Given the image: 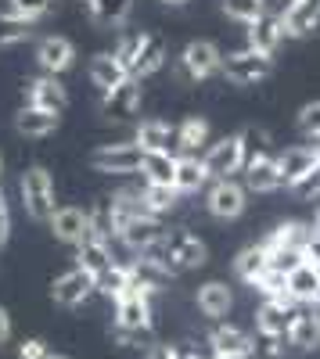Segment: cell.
I'll list each match as a JSON object with an SVG mask.
<instances>
[{"mask_svg":"<svg viewBox=\"0 0 320 359\" xmlns=\"http://www.w3.org/2000/svg\"><path fill=\"white\" fill-rule=\"evenodd\" d=\"M180 359H201V355H194V352H180Z\"/></svg>","mask_w":320,"mask_h":359,"instance_id":"6f0895ef","label":"cell"},{"mask_svg":"<svg viewBox=\"0 0 320 359\" xmlns=\"http://www.w3.org/2000/svg\"><path fill=\"white\" fill-rule=\"evenodd\" d=\"M25 97H29V104L47 108V111H58V115L69 108V90H65L62 76H51V72L29 79V83H25Z\"/></svg>","mask_w":320,"mask_h":359,"instance_id":"9a60e30c","label":"cell"},{"mask_svg":"<svg viewBox=\"0 0 320 359\" xmlns=\"http://www.w3.org/2000/svg\"><path fill=\"white\" fill-rule=\"evenodd\" d=\"M277 162H281V180H284V187H292V191L316 169V155H313L309 144H292V147H284V151H277Z\"/></svg>","mask_w":320,"mask_h":359,"instance_id":"ac0fdd59","label":"cell"},{"mask_svg":"<svg viewBox=\"0 0 320 359\" xmlns=\"http://www.w3.org/2000/svg\"><path fill=\"white\" fill-rule=\"evenodd\" d=\"M58 123H62V115L47 111V108H36V104H25V108L15 115V130H18L22 137H33V140L51 137V133L58 130Z\"/></svg>","mask_w":320,"mask_h":359,"instance_id":"484cf974","label":"cell"},{"mask_svg":"<svg viewBox=\"0 0 320 359\" xmlns=\"http://www.w3.org/2000/svg\"><path fill=\"white\" fill-rule=\"evenodd\" d=\"M295 194L306 198V201H320V162H316V169L302 180V184L295 187Z\"/></svg>","mask_w":320,"mask_h":359,"instance_id":"f6af8a7d","label":"cell"},{"mask_svg":"<svg viewBox=\"0 0 320 359\" xmlns=\"http://www.w3.org/2000/svg\"><path fill=\"white\" fill-rule=\"evenodd\" d=\"M295 298H263V306L255 309V331L270 334V338H284L288 323L295 316Z\"/></svg>","mask_w":320,"mask_h":359,"instance_id":"4fadbf2b","label":"cell"},{"mask_svg":"<svg viewBox=\"0 0 320 359\" xmlns=\"http://www.w3.org/2000/svg\"><path fill=\"white\" fill-rule=\"evenodd\" d=\"M36 65L51 76H62L76 65V43L69 36H44L36 43Z\"/></svg>","mask_w":320,"mask_h":359,"instance_id":"e0dca14e","label":"cell"},{"mask_svg":"<svg viewBox=\"0 0 320 359\" xmlns=\"http://www.w3.org/2000/svg\"><path fill=\"white\" fill-rule=\"evenodd\" d=\"M309 147H313V155H316V162H320V137H309Z\"/></svg>","mask_w":320,"mask_h":359,"instance_id":"f5cc1de1","label":"cell"},{"mask_svg":"<svg viewBox=\"0 0 320 359\" xmlns=\"http://www.w3.org/2000/svg\"><path fill=\"white\" fill-rule=\"evenodd\" d=\"M288 294L295 298V302H316V294H320V273L309 266V262H302L299 269H292L288 273Z\"/></svg>","mask_w":320,"mask_h":359,"instance_id":"836d02e7","label":"cell"},{"mask_svg":"<svg viewBox=\"0 0 320 359\" xmlns=\"http://www.w3.org/2000/svg\"><path fill=\"white\" fill-rule=\"evenodd\" d=\"M140 162H144V147L137 140L101 144L91 155V165L105 176H133V172H140Z\"/></svg>","mask_w":320,"mask_h":359,"instance_id":"5b68a950","label":"cell"},{"mask_svg":"<svg viewBox=\"0 0 320 359\" xmlns=\"http://www.w3.org/2000/svg\"><path fill=\"white\" fill-rule=\"evenodd\" d=\"M213 184V172L206 165L201 155H177V180H173V187L180 194H198Z\"/></svg>","mask_w":320,"mask_h":359,"instance_id":"ffe728a7","label":"cell"},{"mask_svg":"<svg viewBox=\"0 0 320 359\" xmlns=\"http://www.w3.org/2000/svg\"><path fill=\"white\" fill-rule=\"evenodd\" d=\"M140 101H144V86L137 76H126L119 86H112L108 94H101V111L108 118H133L140 111Z\"/></svg>","mask_w":320,"mask_h":359,"instance_id":"7c38bea8","label":"cell"},{"mask_svg":"<svg viewBox=\"0 0 320 359\" xmlns=\"http://www.w3.org/2000/svg\"><path fill=\"white\" fill-rule=\"evenodd\" d=\"M18 194H22V205L29 219L36 223H51V216L58 212L54 205V176L44 169V165H29L18 180Z\"/></svg>","mask_w":320,"mask_h":359,"instance_id":"7a4b0ae2","label":"cell"},{"mask_svg":"<svg viewBox=\"0 0 320 359\" xmlns=\"http://www.w3.org/2000/svg\"><path fill=\"white\" fill-rule=\"evenodd\" d=\"M252 287L263 294V298H292V294H288V273H281V269H274V266Z\"/></svg>","mask_w":320,"mask_h":359,"instance_id":"f35d334b","label":"cell"},{"mask_svg":"<svg viewBox=\"0 0 320 359\" xmlns=\"http://www.w3.org/2000/svg\"><path fill=\"white\" fill-rule=\"evenodd\" d=\"M313 233V223H302V219H284L277 223L267 237H263V248L267 252H281V248H302Z\"/></svg>","mask_w":320,"mask_h":359,"instance_id":"4316f807","label":"cell"},{"mask_svg":"<svg viewBox=\"0 0 320 359\" xmlns=\"http://www.w3.org/2000/svg\"><path fill=\"white\" fill-rule=\"evenodd\" d=\"M201 158H206L213 180H227V176H238L248 162L245 155V144H241V133H230V137H220L213 140L206 151H201Z\"/></svg>","mask_w":320,"mask_h":359,"instance_id":"ba28073f","label":"cell"},{"mask_svg":"<svg viewBox=\"0 0 320 359\" xmlns=\"http://www.w3.org/2000/svg\"><path fill=\"white\" fill-rule=\"evenodd\" d=\"M166 62H169L166 43H162L155 33H148V36H144L140 54H137V62H133V76H137V79H148V76H155V72H159Z\"/></svg>","mask_w":320,"mask_h":359,"instance_id":"d6a6232c","label":"cell"},{"mask_svg":"<svg viewBox=\"0 0 320 359\" xmlns=\"http://www.w3.org/2000/svg\"><path fill=\"white\" fill-rule=\"evenodd\" d=\"M223 57L227 54L220 50V43H213V40H191L180 50V57H177V72L184 79L206 83V79H213V76L223 72Z\"/></svg>","mask_w":320,"mask_h":359,"instance_id":"277c9868","label":"cell"},{"mask_svg":"<svg viewBox=\"0 0 320 359\" xmlns=\"http://www.w3.org/2000/svg\"><path fill=\"white\" fill-rule=\"evenodd\" d=\"M241 184L248 187V194H274L284 187V180H281V162L274 151H259L245 162L241 169Z\"/></svg>","mask_w":320,"mask_h":359,"instance_id":"9c48e42d","label":"cell"},{"mask_svg":"<svg viewBox=\"0 0 320 359\" xmlns=\"http://www.w3.org/2000/svg\"><path fill=\"white\" fill-rule=\"evenodd\" d=\"M220 8H223V15H230V18H238V22L248 25L259 15L270 11V0H220Z\"/></svg>","mask_w":320,"mask_h":359,"instance_id":"74e56055","label":"cell"},{"mask_svg":"<svg viewBox=\"0 0 320 359\" xmlns=\"http://www.w3.org/2000/svg\"><path fill=\"white\" fill-rule=\"evenodd\" d=\"M47 359H69V355H47Z\"/></svg>","mask_w":320,"mask_h":359,"instance_id":"91938a15","label":"cell"},{"mask_svg":"<svg viewBox=\"0 0 320 359\" xmlns=\"http://www.w3.org/2000/svg\"><path fill=\"white\" fill-rule=\"evenodd\" d=\"M213 144V126L201 115H187L177 126V155H198Z\"/></svg>","mask_w":320,"mask_h":359,"instance_id":"d4e9b609","label":"cell"},{"mask_svg":"<svg viewBox=\"0 0 320 359\" xmlns=\"http://www.w3.org/2000/svg\"><path fill=\"white\" fill-rule=\"evenodd\" d=\"M284 40H288V29H284L277 11H267V15H259L255 22L245 25V43L255 47V50H263V54H277V47Z\"/></svg>","mask_w":320,"mask_h":359,"instance_id":"5bb4252c","label":"cell"},{"mask_svg":"<svg viewBox=\"0 0 320 359\" xmlns=\"http://www.w3.org/2000/svg\"><path fill=\"white\" fill-rule=\"evenodd\" d=\"M241 144H245V155L252 158V155H259V151H267L270 133H267V130H255V126H248V130H241Z\"/></svg>","mask_w":320,"mask_h":359,"instance_id":"ee69618b","label":"cell"},{"mask_svg":"<svg viewBox=\"0 0 320 359\" xmlns=\"http://www.w3.org/2000/svg\"><path fill=\"white\" fill-rule=\"evenodd\" d=\"M295 126H299V133H306V137H320V97H316V101H306V104L299 108Z\"/></svg>","mask_w":320,"mask_h":359,"instance_id":"60d3db41","label":"cell"},{"mask_svg":"<svg viewBox=\"0 0 320 359\" xmlns=\"http://www.w3.org/2000/svg\"><path fill=\"white\" fill-rule=\"evenodd\" d=\"M47 355H51L47 341H40V338H29V341L18 345V359H47Z\"/></svg>","mask_w":320,"mask_h":359,"instance_id":"7dc6e473","label":"cell"},{"mask_svg":"<svg viewBox=\"0 0 320 359\" xmlns=\"http://www.w3.org/2000/svg\"><path fill=\"white\" fill-rule=\"evenodd\" d=\"M94 291H98V277H94V273H86L83 266L69 269V273H62V277L51 284V298H54L58 306H65V309L83 306Z\"/></svg>","mask_w":320,"mask_h":359,"instance_id":"30bf717a","label":"cell"},{"mask_svg":"<svg viewBox=\"0 0 320 359\" xmlns=\"http://www.w3.org/2000/svg\"><path fill=\"white\" fill-rule=\"evenodd\" d=\"M8 8H11L15 15L29 18V22H40V18L54 8V0H8Z\"/></svg>","mask_w":320,"mask_h":359,"instance_id":"b9f144b4","label":"cell"},{"mask_svg":"<svg viewBox=\"0 0 320 359\" xmlns=\"http://www.w3.org/2000/svg\"><path fill=\"white\" fill-rule=\"evenodd\" d=\"M284 338H288V345L299 348V352L316 348L320 345V309H295Z\"/></svg>","mask_w":320,"mask_h":359,"instance_id":"7402d4cb","label":"cell"},{"mask_svg":"<svg viewBox=\"0 0 320 359\" xmlns=\"http://www.w3.org/2000/svg\"><path fill=\"white\" fill-rule=\"evenodd\" d=\"M115 327L123 331H152V294L144 291H130L115 302Z\"/></svg>","mask_w":320,"mask_h":359,"instance_id":"2e32d148","label":"cell"},{"mask_svg":"<svg viewBox=\"0 0 320 359\" xmlns=\"http://www.w3.org/2000/svg\"><path fill=\"white\" fill-rule=\"evenodd\" d=\"M86 76H91V83L101 90V94H108L112 86H119L130 72H126V65L115 57V50H101V54H94L91 57V65H86Z\"/></svg>","mask_w":320,"mask_h":359,"instance_id":"cb8c5ba5","label":"cell"},{"mask_svg":"<svg viewBox=\"0 0 320 359\" xmlns=\"http://www.w3.org/2000/svg\"><path fill=\"white\" fill-rule=\"evenodd\" d=\"M270 11L281 15L288 40H306L320 29V0H270Z\"/></svg>","mask_w":320,"mask_h":359,"instance_id":"52a82bcc","label":"cell"},{"mask_svg":"<svg viewBox=\"0 0 320 359\" xmlns=\"http://www.w3.org/2000/svg\"><path fill=\"white\" fill-rule=\"evenodd\" d=\"M140 176H144V184L173 187V180H177V151H144Z\"/></svg>","mask_w":320,"mask_h":359,"instance_id":"f546056e","label":"cell"},{"mask_svg":"<svg viewBox=\"0 0 320 359\" xmlns=\"http://www.w3.org/2000/svg\"><path fill=\"white\" fill-rule=\"evenodd\" d=\"M98 291H101L105 298H112V302H119L123 294H130V291H133V273H130V266L115 262L112 269H105V273L98 277Z\"/></svg>","mask_w":320,"mask_h":359,"instance_id":"e575fe53","label":"cell"},{"mask_svg":"<svg viewBox=\"0 0 320 359\" xmlns=\"http://www.w3.org/2000/svg\"><path fill=\"white\" fill-rule=\"evenodd\" d=\"M51 233L58 237L62 245H83L91 237V208H76V205H62L58 212L51 216Z\"/></svg>","mask_w":320,"mask_h":359,"instance_id":"8fae6325","label":"cell"},{"mask_svg":"<svg viewBox=\"0 0 320 359\" xmlns=\"http://www.w3.org/2000/svg\"><path fill=\"white\" fill-rule=\"evenodd\" d=\"M33 25H36V22L15 15L11 8L0 11V47H18V43H25L29 36H33Z\"/></svg>","mask_w":320,"mask_h":359,"instance_id":"8d00e7d4","label":"cell"},{"mask_svg":"<svg viewBox=\"0 0 320 359\" xmlns=\"http://www.w3.org/2000/svg\"><path fill=\"white\" fill-rule=\"evenodd\" d=\"M133 140L144 151H177V126L166 118H144L133 130Z\"/></svg>","mask_w":320,"mask_h":359,"instance_id":"44dd1931","label":"cell"},{"mask_svg":"<svg viewBox=\"0 0 320 359\" xmlns=\"http://www.w3.org/2000/svg\"><path fill=\"white\" fill-rule=\"evenodd\" d=\"M166 8H184V4H191V0H162Z\"/></svg>","mask_w":320,"mask_h":359,"instance_id":"db71d44e","label":"cell"},{"mask_svg":"<svg viewBox=\"0 0 320 359\" xmlns=\"http://www.w3.org/2000/svg\"><path fill=\"white\" fill-rule=\"evenodd\" d=\"M76 266H83L86 273H94V277H101L105 269H112L115 259H112V248H108L105 237H86L83 245H76Z\"/></svg>","mask_w":320,"mask_h":359,"instance_id":"83f0119b","label":"cell"},{"mask_svg":"<svg viewBox=\"0 0 320 359\" xmlns=\"http://www.w3.org/2000/svg\"><path fill=\"white\" fill-rule=\"evenodd\" d=\"M162 233H166V230H162V219H159V216H152V212H144V216H137V219L123 223L115 237H119V241H123L130 252H144V248H152Z\"/></svg>","mask_w":320,"mask_h":359,"instance_id":"d6986e66","label":"cell"},{"mask_svg":"<svg viewBox=\"0 0 320 359\" xmlns=\"http://www.w3.org/2000/svg\"><path fill=\"white\" fill-rule=\"evenodd\" d=\"M112 334H115V341H119V345H137L144 338H152V331H123V327H112Z\"/></svg>","mask_w":320,"mask_h":359,"instance_id":"c3c4849f","label":"cell"},{"mask_svg":"<svg viewBox=\"0 0 320 359\" xmlns=\"http://www.w3.org/2000/svg\"><path fill=\"white\" fill-rule=\"evenodd\" d=\"M137 255H144V259H152L155 266H162L169 277H180V273H187V269H198V266L209 262L206 241L194 237L191 230H169V233L159 237L152 248H144Z\"/></svg>","mask_w":320,"mask_h":359,"instance_id":"6da1fadb","label":"cell"},{"mask_svg":"<svg viewBox=\"0 0 320 359\" xmlns=\"http://www.w3.org/2000/svg\"><path fill=\"white\" fill-rule=\"evenodd\" d=\"M140 194H144V205H148V212L159 216V219L180 205V191H177V187H166V184H144Z\"/></svg>","mask_w":320,"mask_h":359,"instance_id":"d590c367","label":"cell"},{"mask_svg":"<svg viewBox=\"0 0 320 359\" xmlns=\"http://www.w3.org/2000/svg\"><path fill=\"white\" fill-rule=\"evenodd\" d=\"M79 8L91 15L94 25L119 29V25H126L130 15H133V0H79Z\"/></svg>","mask_w":320,"mask_h":359,"instance_id":"603a6c76","label":"cell"},{"mask_svg":"<svg viewBox=\"0 0 320 359\" xmlns=\"http://www.w3.org/2000/svg\"><path fill=\"white\" fill-rule=\"evenodd\" d=\"M313 306H316V309H320V294H316V302H313Z\"/></svg>","mask_w":320,"mask_h":359,"instance_id":"94428289","label":"cell"},{"mask_svg":"<svg viewBox=\"0 0 320 359\" xmlns=\"http://www.w3.org/2000/svg\"><path fill=\"white\" fill-rule=\"evenodd\" d=\"M0 176H4V155H0Z\"/></svg>","mask_w":320,"mask_h":359,"instance_id":"680465c9","label":"cell"},{"mask_svg":"<svg viewBox=\"0 0 320 359\" xmlns=\"http://www.w3.org/2000/svg\"><path fill=\"white\" fill-rule=\"evenodd\" d=\"M223 76L234 83V86H255L274 76V54H263L255 47H238L223 57Z\"/></svg>","mask_w":320,"mask_h":359,"instance_id":"3957f363","label":"cell"},{"mask_svg":"<svg viewBox=\"0 0 320 359\" xmlns=\"http://www.w3.org/2000/svg\"><path fill=\"white\" fill-rule=\"evenodd\" d=\"M206 208L209 216L216 219H238L245 208H248V187L241 184V180L227 176V180H213V184L206 187Z\"/></svg>","mask_w":320,"mask_h":359,"instance_id":"8992f818","label":"cell"},{"mask_svg":"<svg viewBox=\"0 0 320 359\" xmlns=\"http://www.w3.org/2000/svg\"><path fill=\"white\" fill-rule=\"evenodd\" d=\"M144 36L148 33H126L123 40H119V47H115V57L126 65V72L133 76V62H137V54H140V47H144Z\"/></svg>","mask_w":320,"mask_h":359,"instance_id":"ab89813d","label":"cell"},{"mask_svg":"<svg viewBox=\"0 0 320 359\" xmlns=\"http://www.w3.org/2000/svg\"><path fill=\"white\" fill-rule=\"evenodd\" d=\"M148 359H180V352L173 345H155V348H148Z\"/></svg>","mask_w":320,"mask_h":359,"instance_id":"f907efd6","label":"cell"},{"mask_svg":"<svg viewBox=\"0 0 320 359\" xmlns=\"http://www.w3.org/2000/svg\"><path fill=\"white\" fill-rule=\"evenodd\" d=\"M313 230L320 233V205H316V212H313Z\"/></svg>","mask_w":320,"mask_h":359,"instance_id":"11a10c76","label":"cell"},{"mask_svg":"<svg viewBox=\"0 0 320 359\" xmlns=\"http://www.w3.org/2000/svg\"><path fill=\"white\" fill-rule=\"evenodd\" d=\"M252 341L255 338L248 331H241V327H234V323H223V327H216V331L209 334L213 352H223V355H248Z\"/></svg>","mask_w":320,"mask_h":359,"instance_id":"1f68e13d","label":"cell"},{"mask_svg":"<svg viewBox=\"0 0 320 359\" xmlns=\"http://www.w3.org/2000/svg\"><path fill=\"white\" fill-rule=\"evenodd\" d=\"M302 255H306V262H309V266H316V262H320V233H316V230L309 233V241L302 245Z\"/></svg>","mask_w":320,"mask_h":359,"instance_id":"681fc988","label":"cell"},{"mask_svg":"<svg viewBox=\"0 0 320 359\" xmlns=\"http://www.w3.org/2000/svg\"><path fill=\"white\" fill-rule=\"evenodd\" d=\"M213 359H248V355H223V352H213Z\"/></svg>","mask_w":320,"mask_h":359,"instance_id":"9f6ffc18","label":"cell"},{"mask_svg":"<svg viewBox=\"0 0 320 359\" xmlns=\"http://www.w3.org/2000/svg\"><path fill=\"white\" fill-rule=\"evenodd\" d=\"M248 359H284V345H281V338H270V334H255Z\"/></svg>","mask_w":320,"mask_h":359,"instance_id":"7bdbcfd3","label":"cell"},{"mask_svg":"<svg viewBox=\"0 0 320 359\" xmlns=\"http://www.w3.org/2000/svg\"><path fill=\"white\" fill-rule=\"evenodd\" d=\"M8 237H11V205H8L4 187H0V248L8 245Z\"/></svg>","mask_w":320,"mask_h":359,"instance_id":"bcb514c9","label":"cell"},{"mask_svg":"<svg viewBox=\"0 0 320 359\" xmlns=\"http://www.w3.org/2000/svg\"><path fill=\"white\" fill-rule=\"evenodd\" d=\"M230 306H234V294H230V287L223 280H206L198 287V309H201V316L220 320V316L230 313Z\"/></svg>","mask_w":320,"mask_h":359,"instance_id":"f1b7e54d","label":"cell"},{"mask_svg":"<svg viewBox=\"0 0 320 359\" xmlns=\"http://www.w3.org/2000/svg\"><path fill=\"white\" fill-rule=\"evenodd\" d=\"M270 269V252L263 248V241L259 245H248V248H241L238 255H234V273H238V280H245V284H255L259 277H263Z\"/></svg>","mask_w":320,"mask_h":359,"instance_id":"4dcf8cb0","label":"cell"},{"mask_svg":"<svg viewBox=\"0 0 320 359\" xmlns=\"http://www.w3.org/2000/svg\"><path fill=\"white\" fill-rule=\"evenodd\" d=\"M8 338H11V313L0 306V345H8Z\"/></svg>","mask_w":320,"mask_h":359,"instance_id":"816d5d0a","label":"cell"}]
</instances>
